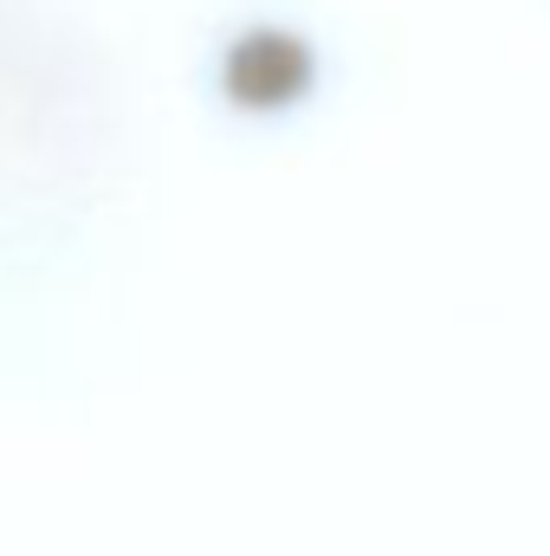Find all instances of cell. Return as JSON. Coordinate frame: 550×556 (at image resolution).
Returning <instances> with one entry per match:
<instances>
[{"mask_svg":"<svg viewBox=\"0 0 550 556\" xmlns=\"http://www.w3.org/2000/svg\"><path fill=\"white\" fill-rule=\"evenodd\" d=\"M304 85V46L285 33H247L227 52V91L240 104H285Z\"/></svg>","mask_w":550,"mask_h":556,"instance_id":"cell-1","label":"cell"}]
</instances>
